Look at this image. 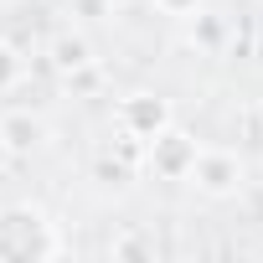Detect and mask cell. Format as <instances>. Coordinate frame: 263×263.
Wrapping results in <instances>:
<instances>
[{
  "label": "cell",
  "instance_id": "cell-1",
  "mask_svg": "<svg viewBox=\"0 0 263 263\" xmlns=\"http://www.w3.org/2000/svg\"><path fill=\"white\" fill-rule=\"evenodd\" d=\"M62 237L52 232L42 206H0V258L26 263V258H57Z\"/></svg>",
  "mask_w": 263,
  "mask_h": 263
},
{
  "label": "cell",
  "instance_id": "cell-6",
  "mask_svg": "<svg viewBox=\"0 0 263 263\" xmlns=\"http://www.w3.org/2000/svg\"><path fill=\"white\" fill-rule=\"evenodd\" d=\"M42 140H47V124H42L31 108H16V114L0 119V145H6L11 155H31Z\"/></svg>",
  "mask_w": 263,
  "mask_h": 263
},
{
  "label": "cell",
  "instance_id": "cell-3",
  "mask_svg": "<svg viewBox=\"0 0 263 263\" xmlns=\"http://www.w3.org/2000/svg\"><path fill=\"white\" fill-rule=\"evenodd\" d=\"M196 140L186 135V129L165 124L155 140H145V171H155L160 181H186L191 176V160H196Z\"/></svg>",
  "mask_w": 263,
  "mask_h": 263
},
{
  "label": "cell",
  "instance_id": "cell-4",
  "mask_svg": "<svg viewBox=\"0 0 263 263\" xmlns=\"http://www.w3.org/2000/svg\"><path fill=\"white\" fill-rule=\"evenodd\" d=\"M119 135L124 140H135V145H145V140H155L160 129L171 124V103L165 98H155V93H129L124 103H119Z\"/></svg>",
  "mask_w": 263,
  "mask_h": 263
},
{
  "label": "cell",
  "instance_id": "cell-9",
  "mask_svg": "<svg viewBox=\"0 0 263 263\" xmlns=\"http://www.w3.org/2000/svg\"><path fill=\"white\" fill-rule=\"evenodd\" d=\"M108 253H145V242H140V237H124V242H114Z\"/></svg>",
  "mask_w": 263,
  "mask_h": 263
},
{
  "label": "cell",
  "instance_id": "cell-2",
  "mask_svg": "<svg viewBox=\"0 0 263 263\" xmlns=\"http://www.w3.org/2000/svg\"><path fill=\"white\" fill-rule=\"evenodd\" d=\"M186 181H191L201 196H212V201L237 196V191H242V155H237V150H222V145H201Z\"/></svg>",
  "mask_w": 263,
  "mask_h": 263
},
{
  "label": "cell",
  "instance_id": "cell-8",
  "mask_svg": "<svg viewBox=\"0 0 263 263\" xmlns=\"http://www.w3.org/2000/svg\"><path fill=\"white\" fill-rule=\"evenodd\" d=\"M155 11H165V16H196L201 11V0H150Z\"/></svg>",
  "mask_w": 263,
  "mask_h": 263
},
{
  "label": "cell",
  "instance_id": "cell-7",
  "mask_svg": "<svg viewBox=\"0 0 263 263\" xmlns=\"http://www.w3.org/2000/svg\"><path fill=\"white\" fill-rule=\"evenodd\" d=\"M21 83H26V57H21L11 42H0V98L16 93Z\"/></svg>",
  "mask_w": 263,
  "mask_h": 263
},
{
  "label": "cell",
  "instance_id": "cell-5",
  "mask_svg": "<svg viewBox=\"0 0 263 263\" xmlns=\"http://www.w3.org/2000/svg\"><path fill=\"white\" fill-rule=\"evenodd\" d=\"M47 57H52V67H57L62 78L93 72V42H88L83 31H57V36L47 42Z\"/></svg>",
  "mask_w": 263,
  "mask_h": 263
}]
</instances>
